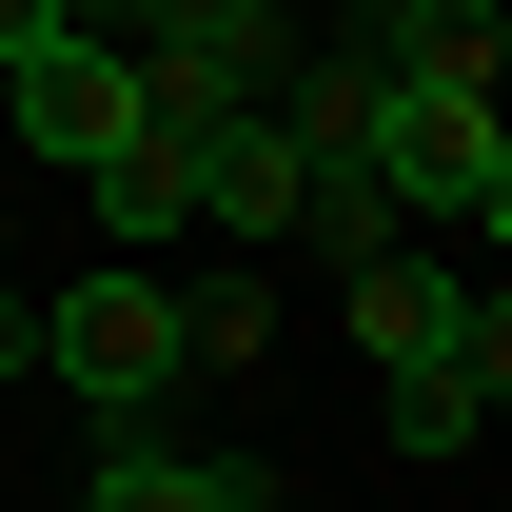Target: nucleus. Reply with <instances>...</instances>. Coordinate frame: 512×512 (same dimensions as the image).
Returning <instances> with one entry per match:
<instances>
[{"label": "nucleus", "instance_id": "f257e3e1", "mask_svg": "<svg viewBox=\"0 0 512 512\" xmlns=\"http://www.w3.org/2000/svg\"><path fill=\"white\" fill-rule=\"evenodd\" d=\"M375 178H394V217L512 237V138H493V20H434V40H414V60L375 79Z\"/></svg>", "mask_w": 512, "mask_h": 512}, {"label": "nucleus", "instance_id": "f03ea898", "mask_svg": "<svg viewBox=\"0 0 512 512\" xmlns=\"http://www.w3.org/2000/svg\"><path fill=\"white\" fill-rule=\"evenodd\" d=\"M40 375H60L79 414L158 434V394H178V276H158V256H99V276H60V296H40Z\"/></svg>", "mask_w": 512, "mask_h": 512}, {"label": "nucleus", "instance_id": "7ed1b4c3", "mask_svg": "<svg viewBox=\"0 0 512 512\" xmlns=\"http://www.w3.org/2000/svg\"><path fill=\"white\" fill-rule=\"evenodd\" d=\"M0 119H20V158H119L138 119H158V99H138V40H79V20H40V40H20V60H0Z\"/></svg>", "mask_w": 512, "mask_h": 512}, {"label": "nucleus", "instance_id": "20e7f679", "mask_svg": "<svg viewBox=\"0 0 512 512\" xmlns=\"http://www.w3.org/2000/svg\"><path fill=\"white\" fill-rule=\"evenodd\" d=\"M355 355H375V375H434V355H512V316L453 256H355Z\"/></svg>", "mask_w": 512, "mask_h": 512}, {"label": "nucleus", "instance_id": "39448f33", "mask_svg": "<svg viewBox=\"0 0 512 512\" xmlns=\"http://www.w3.org/2000/svg\"><path fill=\"white\" fill-rule=\"evenodd\" d=\"M138 99H158V79H138ZM158 138H178V197H197V237H276L296 158H276V119H256V99H158Z\"/></svg>", "mask_w": 512, "mask_h": 512}, {"label": "nucleus", "instance_id": "423d86ee", "mask_svg": "<svg viewBox=\"0 0 512 512\" xmlns=\"http://www.w3.org/2000/svg\"><path fill=\"white\" fill-rule=\"evenodd\" d=\"M276 158H296V138H276ZM276 237H316V256H394L414 217H394V178L355 158V138H335V158H296V197H276Z\"/></svg>", "mask_w": 512, "mask_h": 512}, {"label": "nucleus", "instance_id": "0eeeda50", "mask_svg": "<svg viewBox=\"0 0 512 512\" xmlns=\"http://www.w3.org/2000/svg\"><path fill=\"white\" fill-rule=\"evenodd\" d=\"M79 197H99V256H178L197 237V197H178V138L138 119L119 158H79Z\"/></svg>", "mask_w": 512, "mask_h": 512}, {"label": "nucleus", "instance_id": "6e6552de", "mask_svg": "<svg viewBox=\"0 0 512 512\" xmlns=\"http://www.w3.org/2000/svg\"><path fill=\"white\" fill-rule=\"evenodd\" d=\"M237 493H276V473H237V453H158V434H119L99 473H79V512H237Z\"/></svg>", "mask_w": 512, "mask_h": 512}, {"label": "nucleus", "instance_id": "1a4fd4ad", "mask_svg": "<svg viewBox=\"0 0 512 512\" xmlns=\"http://www.w3.org/2000/svg\"><path fill=\"white\" fill-rule=\"evenodd\" d=\"M493 394H512V355H434V375H375V414H394V453H473Z\"/></svg>", "mask_w": 512, "mask_h": 512}, {"label": "nucleus", "instance_id": "9d476101", "mask_svg": "<svg viewBox=\"0 0 512 512\" xmlns=\"http://www.w3.org/2000/svg\"><path fill=\"white\" fill-rule=\"evenodd\" d=\"M256 335H276V276H197L178 296V375H237Z\"/></svg>", "mask_w": 512, "mask_h": 512}, {"label": "nucleus", "instance_id": "9b49d317", "mask_svg": "<svg viewBox=\"0 0 512 512\" xmlns=\"http://www.w3.org/2000/svg\"><path fill=\"white\" fill-rule=\"evenodd\" d=\"M0 375H40V296H0Z\"/></svg>", "mask_w": 512, "mask_h": 512}, {"label": "nucleus", "instance_id": "f8f14e48", "mask_svg": "<svg viewBox=\"0 0 512 512\" xmlns=\"http://www.w3.org/2000/svg\"><path fill=\"white\" fill-rule=\"evenodd\" d=\"M40 20H60V0H0V60H20V40H40Z\"/></svg>", "mask_w": 512, "mask_h": 512}, {"label": "nucleus", "instance_id": "ddd939ff", "mask_svg": "<svg viewBox=\"0 0 512 512\" xmlns=\"http://www.w3.org/2000/svg\"><path fill=\"white\" fill-rule=\"evenodd\" d=\"M453 20H493V0H453Z\"/></svg>", "mask_w": 512, "mask_h": 512}, {"label": "nucleus", "instance_id": "4468645a", "mask_svg": "<svg viewBox=\"0 0 512 512\" xmlns=\"http://www.w3.org/2000/svg\"><path fill=\"white\" fill-rule=\"evenodd\" d=\"M237 512H276V493H237Z\"/></svg>", "mask_w": 512, "mask_h": 512}]
</instances>
